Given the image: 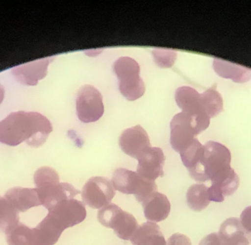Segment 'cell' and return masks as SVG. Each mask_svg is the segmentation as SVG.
Returning <instances> with one entry per match:
<instances>
[{"label": "cell", "mask_w": 251, "mask_h": 245, "mask_svg": "<svg viewBox=\"0 0 251 245\" xmlns=\"http://www.w3.org/2000/svg\"><path fill=\"white\" fill-rule=\"evenodd\" d=\"M99 222L107 228H111L119 238L130 240L139 228L137 220L119 206L110 203L98 212Z\"/></svg>", "instance_id": "8992f818"}, {"label": "cell", "mask_w": 251, "mask_h": 245, "mask_svg": "<svg viewBox=\"0 0 251 245\" xmlns=\"http://www.w3.org/2000/svg\"><path fill=\"white\" fill-rule=\"evenodd\" d=\"M48 211V215L64 231L83 222L87 215L85 203L75 198L59 202Z\"/></svg>", "instance_id": "9c48e42d"}, {"label": "cell", "mask_w": 251, "mask_h": 245, "mask_svg": "<svg viewBox=\"0 0 251 245\" xmlns=\"http://www.w3.org/2000/svg\"><path fill=\"white\" fill-rule=\"evenodd\" d=\"M203 147V156L193 179L200 182L210 180L212 184H219L235 173L231 167V152L226 146L209 141Z\"/></svg>", "instance_id": "7a4b0ae2"}, {"label": "cell", "mask_w": 251, "mask_h": 245, "mask_svg": "<svg viewBox=\"0 0 251 245\" xmlns=\"http://www.w3.org/2000/svg\"><path fill=\"white\" fill-rule=\"evenodd\" d=\"M130 241L133 245H167L159 225L152 222H145L139 226Z\"/></svg>", "instance_id": "d6986e66"}, {"label": "cell", "mask_w": 251, "mask_h": 245, "mask_svg": "<svg viewBox=\"0 0 251 245\" xmlns=\"http://www.w3.org/2000/svg\"><path fill=\"white\" fill-rule=\"evenodd\" d=\"M240 222L244 230L245 234L251 243V206L246 208L240 215Z\"/></svg>", "instance_id": "83f0119b"}, {"label": "cell", "mask_w": 251, "mask_h": 245, "mask_svg": "<svg viewBox=\"0 0 251 245\" xmlns=\"http://www.w3.org/2000/svg\"><path fill=\"white\" fill-rule=\"evenodd\" d=\"M202 108L210 119L216 117L224 110V99L217 91L216 85L201 94Z\"/></svg>", "instance_id": "7402d4cb"}, {"label": "cell", "mask_w": 251, "mask_h": 245, "mask_svg": "<svg viewBox=\"0 0 251 245\" xmlns=\"http://www.w3.org/2000/svg\"><path fill=\"white\" fill-rule=\"evenodd\" d=\"M8 245H33V229L19 222L4 231Z\"/></svg>", "instance_id": "cb8c5ba5"}, {"label": "cell", "mask_w": 251, "mask_h": 245, "mask_svg": "<svg viewBox=\"0 0 251 245\" xmlns=\"http://www.w3.org/2000/svg\"><path fill=\"white\" fill-rule=\"evenodd\" d=\"M208 187L205 184H196L190 186L187 193V203L189 207L195 212L204 210L210 200L208 195Z\"/></svg>", "instance_id": "603a6c76"}, {"label": "cell", "mask_w": 251, "mask_h": 245, "mask_svg": "<svg viewBox=\"0 0 251 245\" xmlns=\"http://www.w3.org/2000/svg\"><path fill=\"white\" fill-rule=\"evenodd\" d=\"M4 197L19 212H25L31 208L41 206L36 188L13 187L6 193Z\"/></svg>", "instance_id": "2e32d148"}, {"label": "cell", "mask_w": 251, "mask_h": 245, "mask_svg": "<svg viewBox=\"0 0 251 245\" xmlns=\"http://www.w3.org/2000/svg\"><path fill=\"white\" fill-rule=\"evenodd\" d=\"M199 245H222L219 234L212 233L206 236L199 243Z\"/></svg>", "instance_id": "f546056e"}, {"label": "cell", "mask_w": 251, "mask_h": 245, "mask_svg": "<svg viewBox=\"0 0 251 245\" xmlns=\"http://www.w3.org/2000/svg\"><path fill=\"white\" fill-rule=\"evenodd\" d=\"M176 101L181 112L201 119H209L210 118L206 114L202 108L201 94L196 89L189 86H182L176 91Z\"/></svg>", "instance_id": "5bb4252c"}, {"label": "cell", "mask_w": 251, "mask_h": 245, "mask_svg": "<svg viewBox=\"0 0 251 245\" xmlns=\"http://www.w3.org/2000/svg\"><path fill=\"white\" fill-rule=\"evenodd\" d=\"M119 146L126 154L137 159L145 150L151 147V143L146 130L141 125H137L122 132Z\"/></svg>", "instance_id": "7c38bea8"}, {"label": "cell", "mask_w": 251, "mask_h": 245, "mask_svg": "<svg viewBox=\"0 0 251 245\" xmlns=\"http://www.w3.org/2000/svg\"><path fill=\"white\" fill-rule=\"evenodd\" d=\"M76 103L78 119L85 123L97 122L104 115L102 96L92 85H84L79 89Z\"/></svg>", "instance_id": "52a82bcc"}, {"label": "cell", "mask_w": 251, "mask_h": 245, "mask_svg": "<svg viewBox=\"0 0 251 245\" xmlns=\"http://www.w3.org/2000/svg\"><path fill=\"white\" fill-rule=\"evenodd\" d=\"M204 147L199 141L197 138L193 140L191 144L189 145L182 151L180 152L181 161L184 166L188 170L190 176H193L200 165L202 156H203Z\"/></svg>", "instance_id": "44dd1931"}, {"label": "cell", "mask_w": 251, "mask_h": 245, "mask_svg": "<svg viewBox=\"0 0 251 245\" xmlns=\"http://www.w3.org/2000/svg\"><path fill=\"white\" fill-rule=\"evenodd\" d=\"M156 64L161 68H170L174 64L176 53L174 50L166 49H156L153 51Z\"/></svg>", "instance_id": "4316f807"}, {"label": "cell", "mask_w": 251, "mask_h": 245, "mask_svg": "<svg viewBox=\"0 0 251 245\" xmlns=\"http://www.w3.org/2000/svg\"><path fill=\"white\" fill-rule=\"evenodd\" d=\"M41 206L51 209L59 202L73 199L82 192L68 183L50 182L36 187Z\"/></svg>", "instance_id": "30bf717a"}, {"label": "cell", "mask_w": 251, "mask_h": 245, "mask_svg": "<svg viewBox=\"0 0 251 245\" xmlns=\"http://www.w3.org/2000/svg\"><path fill=\"white\" fill-rule=\"evenodd\" d=\"M142 205L145 217L149 222H162L168 218L171 212V203L168 197L158 192L146 199Z\"/></svg>", "instance_id": "9a60e30c"}, {"label": "cell", "mask_w": 251, "mask_h": 245, "mask_svg": "<svg viewBox=\"0 0 251 245\" xmlns=\"http://www.w3.org/2000/svg\"><path fill=\"white\" fill-rule=\"evenodd\" d=\"M54 57L40 59L13 68L12 73L18 82L26 85H36L47 74V68Z\"/></svg>", "instance_id": "4fadbf2b"}, {"label": "cell", "mask_w": 251, "mask_h": 245, "mask_svg": "<svg viewBox=\"0 0 251 245\" xmlns=\"http://www.w3.org/2000/svg\"><path fill=\"white\" fill-rule=\"evenodd\" d=\"M4 97V89L2 85L0 84V104L2 102L3 99Z\"/></svg>", "instance_id": "4dcf8cb0"}, {"label": "cell", "mask_w": 251, "mask_h": 245, "mask_svg": "<svg viewBox=\"0 0 251 245\" xmlns=\"http://www.w3.org/2000/svg\"><path fill=\"white\" fill-rule=\"evenodd\" d=\"M137 172L143 178L154 181L164 175L165 156L160 147H151L137 158Z\"/></svg>", "instance_id": "8fae6325"}, {"label": "cell", "mask_w": 251, "mask_h": 245, "mask_svg": "<svg viewBox=\"0 0 251 245\" xmlns=\"http://www.w3.org/2000/svg\"><path fill=\"white\" fill-rule=\"evenodd\" d=\"M115 190L126 195H134L136 200L142 203L157 192L155 181L146 179L137 172L119 168L112 178Z\"/></svg>", "instance_id": "5b68a950"}, {"label": "cell", "mask_w": 251, "mask_h": 245, "mask_svg": "<svg viewBox=\"0 0 251 245\" xmlns=\"http://www.w3.org/2000/svg\"><path fill=\"white\" fill-rule=\"evenodd\" d=\"M52 130L51 122L41 113L15 112L0 122V142L9 146L26 142L32 147H40Z\"/></svg>", "instance_id": "6da1fadb"}, {"label": "cell", "mask_w": 251, "mask_h": 245, "mask_svg": "<svg viewBox=\"0 0 251 245\" xmlns=\"http://www.w3.org/2000/svg\"><path fill=\"white\" fill-rule=\"evenodd\" d=\"M214 69L221 77L231 79L239 83L247 82L251 79V71L247 68L228 63L220 59L214 60Z\"/></svg>", "instance_id": "ffe728a7"}, {"label": "cell", "mask_w": 251, "mask_h": 245, "mask_svg": "<svg viewBox=\"0 0 251 245\" xmlns=\"http://www.w3.org/2000/svg\"><path fill=\"white\" fill-rule=\"evenodd\" d=\"M218 234L222 245H250L238 218L226 220L221 225Z\"/></svg>", "instance_id": "ac0fdd59"}, {"label": "cell", "mask_w": 251, "mask_h": 245, "mask_svg": "<svg viewBox=\"0 0 251 245\" xmlns=\"http://www.w3.org/2000/svg\"><path fill=\"white\" fill-rule=\"evenodd\" d=\"M19 222V212L5 197L0 196V229L4 232Z\"/></svg>", "instance_id": "d4e9b609"}, {"label": "cell", "mask_w": 251, "mask_h": 245, "mask_svg": "<svg viewBox=\"0 0 251 245\" xmlns=\"http://www.w3.org/2000/svg\"><path fill=\"white\" fill-rule=\"evenodd\" d=\"M166 245H192L190 239L184 234H173L167 242Z\"/></svg>", "instance_id": "f1b7e54d"}, {"label": "cell", "mask_w": 251, "mask_h": 245, "mask_svg": "<svg viewBox=\"0 0 251 245\" xmlns=\"http://www.w3.org/2000/svg\"><path fill=\"white\" fill-rule=\"evenodd\" d=\"M34 182L36 187L46 183L60 182V176L58 172L53 168L50 167H42L35 171L34 174Z\"/></svg>", "instance_id": "484cf974"}, {"label": "cell", "mask_w": 251, "mask_h": 245, "mask_svg": "<svg viewBox=\"0 0 251 245\" xmlns=\"http://www.w3.org/2000/svg\"><path fill=\"white\" fill-rule=\"evenodd\" d=\"M83 203L93 209H100L108 206L116 196L111 180L105 177L90 178L82 190Z\"/></svg>", "instance_id": "ba28073f"}, {"label": "cell", "mask_w": 251, "mask_h": 245, "mask_svg": "<svg viewBox=\"0 0 251 245\" xmlns=\"http://www.w3.org/2000/svg\"><path fill=\"white\" fill-rule=\"evenodd\" d=\"M209 124L210 120L193 117L183 112L176 115L171 122V147L178 153L182 151Z\"/></svg>", "instance_id": "277c9868"}, {"label": "cell", "mask_w": 251, "mask_h": 245, "mask_svg": "<svg viewBox=\"0 0 251 245\" xmlns=\"http://www.w3.org/2000/svg\"><path fill=\"white\" fill-rule=\"evenodd\" d=\"M33 229V245H54L58 242L64 230L51 218L47 216Z\"/></svg>", "instance_id": "e0dca14e"}, {"label": "cell", "mask_w": 251, "mask_h": 245, "mask_svg": "<svg viewBox=\"0 0 251 245\" xmlns=\"http://www.w3.org/2000/svg\"><path fill=\"white\" fill-rule=\"evenodd\" d=\"M113 71L119 79V88L128 101H135L144 95L146 85L140 77L138 63L129 57H122L113 64Z\"/></svg>", "instance_id": "3957f363"}]
</instances>
